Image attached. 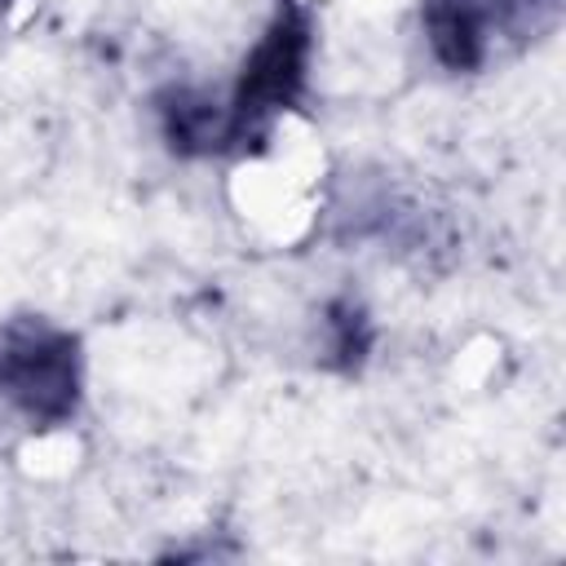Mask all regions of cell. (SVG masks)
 Returning a JSON list of instances; mask_svg holds the SVG:
<instances>
[{
    "mask_svg": "<svg viewBox=\"0 0 566 566\" xmlns=\"http://www.w3.org/2000/svg\"><path fill=\"white\" fill-rule=\"evenodd\" d=\"M0 389L31 416H66L75 402V345L44 323L0 336Z\"/></svg>",
    "mask_w": 566,
    "mask_h": 566,
    "instance_id": "cell-1",
    "label": "cell"
}]
</instances>
